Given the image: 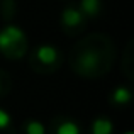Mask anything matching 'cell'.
<instances>
[{"label":"cell","instance_id":"1","mask_svg":"<svg viewBox=\"0 0 134 134\" xmlns=\"http://www.w3.org/2000/svg\"><path fill=\"white\" fill-rule=\"evenodd\" d=\"M61 22L65 24L66 27H76L83 22V14L82 10H76L73 7H68V9L63 10L61 14Z\"/></svg>","mask_w":134,"mask_h":134},{"label":"cell","instance_id":"2","mask_svg":"<svg viewBox=\"0 0 134 134\" xmlns=\"http://www.w3.org/2000/svg\"><path fill=\"white\" fill-rule=\"evenodd\" d=\"M37 59H39L41 63H44V65H53V63H56V59H58V49L54 48V46H49V44H44V46H39L37 48Z\"/></svg>","mask_w":134,"mask_h":134},{"label":"cell","instance_id":"3","mask_svg":"<svg viewBox=\"0 0 134 134\" xmlns=\"http://www.w3.org/2000/svg\"><path fill=\"white\" fill-rule=\"evenodd\" d=\"M114 132V124L109 119L98 117L92 124V134H112Z\"/></svg>","mask_w":134,"mask_h":134},{"label":"cell","instance_id":"4","mask_svg":"<svg viewBox=\"0 0 134 134\" xmlns=\"http://www.w3.org/2000/svg\"><path fill=\"white\" fill-rule=\"evenodd\" d=\"M3 32H5V36L10 39V43L14 46H19L24 43V39H26V34H24L22 29H19L17 26H7L5 29H3Z\"/></svg>","mask_w":134,"mask_h":134},{"label":"cell","instance_id":"5","mask_svg":"<svg viewBox=\"0 0 134 134\" xmlns=\"http://www.w3.org/2000/svg\"><path fill=\"white\" fill-rule=\"evenodd\" d=\"M100 0H82V14H85V15H97L100 12Z\"/></svg>","mask_w":134,"mask_h":134},{"label":"cell","instance_id":"6","mask_svg":"<svg viewBox=\"0 0 134 134\" xmlns=\"http://www.w3.org/2000/svg\"><path fill=\"white\" fill-rule=\"evenodd\" d=\"M112 100L115 104H121V105L127 104L131 100V92H129V88H126V87H117L114 90V93H112Z\"/></svg>","mask_w":134,"mask_h":134},{"label":"cell","instance_id":"7","mask_svg":"<svg viewBox=\"0 0 134 134\" xmlns=\"http://www.w3.org/2000/svg\"><path fill=\"white\" fill-rule=\"evenodd\" d=\"M80 63H82V66L85 70H92L98 65V54L95 51H87L85 54L80 58Z\"/></svg>","mask_w":134,"mask_h":134},{"label":"cell","instance_id":"8","mask_svg":"<svg viewBox=\"0 0 134 134\" xmlns=\"http://www.w3.org/2000/svg\"><path fill=\"white\" fill-rule=\"evenodd\" d=\"M56 134H80V127L73 121H65L58 126Z\"/></svg>","mask_w":134,"mask_h":134},{"label":"cell","instance_id":"9","mask_svg":"<svg viewBox=\"0 0 134 134\" xmlns=\"http://www.w3.org/2000/svg\"><path fill=\"white\" fill-rule=\"evenodd\" d=\"M26 132L27 134H46V127L39 121H29L26 126Z\"/></svg>","mask_w":134,"mask_h":134},{"label":"cell","instance_id":"10","mask_svg":"<svg viewBox=\"0 0 134 134\" xmlns=\"http://www.w3.org/2000/svg\"><path fill=\"white\" fill-rule=\"evenodd\" d=\"M10 48H15V46L10 43V39L5 36V32H3V31H0V49H2L3 53H7Z\"/></svg>","mask_w":134,"mask_h":134},{"label":"cell","instance_id":"11","mask_svg":"<svg viewBox=\"0 0 134 134\" xmlns=\"http://www.w3.org/2000/svg\"><path fill=\"white\" fill-rule=\"evenodd\" d=\"M9 124H10V115L7 114L5 110H2V109H0V129L9 127Z\"/></svg>","mask_w":134,"mask_h":134},{"label":"cell","instance_id":"12","mask_svg":"<svg viewBox=\"0 0 134 134\" xmlns=\"http://www.w3.org/2000/svg\"><path fill=\"white\" fill-rule=\"evenodd\" d=\"M124 134H134V132H131V131H127V132H124Z\"/></svg>","mask_w":134,"mask_h":134},{"label":"cell","instance_id":"13","mask_svg":"<svg viewBox=\"0 0 134 134\" xmlns=\"http://www.w3.org/2000/svg\"><path fill=\"white\" fill-rule=\"evenodd\" d=\"M0 87H2V85H0Z\"/></svg>","mask_w":134,"mask_h":134}]
</instances>
